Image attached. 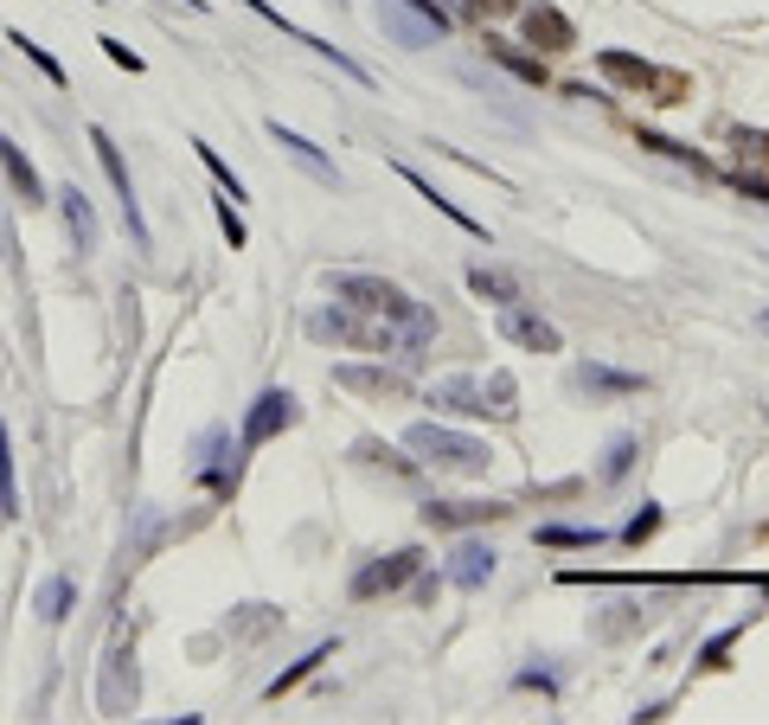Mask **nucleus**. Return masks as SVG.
I'll list each match as a JSON object with an SVG mask.
<instances>
[{
    "instance_id": "nucleus-1",
    "label": "nucleus",
    "mask_w": 769,
    "mask_h": 725,
    "mask_svg": "<svg viewBox=\"0 0 769 725\" xmlns=\"http://www.w3.org/2000/svg\"><path fill=\"white\" fill-rule=\"evenodd\" d=\"M308 334L315 341H333V347H366V353H398V360H417L437 334L410 328V321H385V315H360V308L333 303V308H315L308 315Z\"/></svg>"
},
{
    "instance_id": "nucleus-2",
    "label": "nucleus",
    "mask_w": 769,
    "mask_h": 725,
    "mask_svg": "<svg viewBox=\"0 0 769 725\" xmlns=\"http://www.w3.org/2000/svg\"><path fill=\"white\" fill-rule=\"evenodd\" d=\"M328 296L347 303V308H360V315H385V321H410V328L437 334V315L417 303L404 283H392V276H372V270H328Z\"/></svg>"
},
{
    "instance_id": "nucleus-3",
    "label": "nucleus",
    "mask_w": 769,
    "mask_h": 725,
    "mask_svg": "<svg viewBox=\"0 0 769 725\" xmlns=\"http://www.w3.org/2000/svg\"><path fill=\"white\" fill-rule=\"evenodd\" d=\"M437 411H449V418H494L507 424L513 411H519V385H513V373H455V380H437L430 392H424Z\"/></svg>"
},
{
    "instance_id": "nucleus-4",
    "label": "nucleus",
    "mask_w": 769,
    "mask_h": 725,
    "mask_svg": "<svg viewBox=\"0 0 769 725\" xmlns=\"http://www.w3.org/2000/svg\"><path fill=\"white\" fill-rule=\"evenodd\" d=\"M404 450L417 457V469H437V475H487L494 469V450L469 437V430H449V424H410L404 430Z\"/></svg>"
},
{
    "instance_id": "nucleus-5",
    "label": "nucleus",
    "mask_w": 769,
    "mask_h": 725,
    "mask_svg": "<svg viewBox=\"0 0 769 725\" xmlns=\"http://www.w3.org/2000/svg\"><path fill=\"white\" fill-rule=\"evenodd\" d=\"M372 20H378V33L392 39V45H404V52H430L437 39H449V7H437V0H378L372 7Z\"/></svg>"
},
{
    "instance_id": "nucleus-6",
    "label": "nucleus",
    "mask_w": 769,
    "mask_h": 725,
    "mask_svg": "<svg viewBox=\"0 0 769 725\" xmlns=\"http://www.w3.org/2000/svg\"><path fill=\"white\" fill-rule=\"evenodd\" d=\"M596 72L609 77V84H623V90H648L655 103H686V77H673V72H655L648 58H635V52H616V45H603L596 52Z\"/></svg>"
},
{
    "instance_id": "nucleus-7",
    "label": "nucleus",
    "mask_w": 769,
    "mask_h": 725,
    "mask_svg": "<svg viewBox=\"0 0 769 725\" xmlns=\"http://www.w3.org/2000/svg\"><path fill=\"white\" fill-rule=\"evenodd\" d=\"M295 418H301V405H295L289 385H263L251 398V411H244V430H238V437H244V450H263V443L283 437Z\"/></svg>"
},
{
    "instance_id": "nucleus-8",
    "label": "nucleus",
    "mask_w": 769,
    "mask_h": 725,
    "mask_svg": "<svg viewBox=\"0 0 769 725\" xmlns=\"http://www.w3.org/2000/svg\"><path fill=\"white\" fill-rule=\"evenodd\" d=\"M90 149H97V161H103V174H110L116 187V206H122V226H129V238L147 251V219H142V199H135V180H129V161H122V149H116L110 129H90Z\"/></svg>"
},
{
    "instance_id": "nucleus-9",
    "label": "nucleus",
    "mask_w": 769,
    "mask_h": 725,
    "mask_svg": "<svg viewBox=\"0 0 769 725\" xmlns=\"http://www.w3.org/2000/svg\"><path fill=\"white\" fill-rule=\"evenodd\" d=\"M417 572H424V552H417V546H398V552H385V559L360 565L347 591H353V604H372V597H385V591H404Z\"/></svg>"
},
{
    "instance_id": "nucleus-10",
    "label": "nucleus",
    "mask_w": 769,
    "mask_h": 725,
    "mask_svg": "<svg viewBox=\"0 0 769 725\" xmlns=\"http://www.w3.org/2000/svg\"><path fill=\"white\" fill-rule=\"evenodd\" d=\"M501 341L507 347H526V353H564V334L551 328L539 308H526V303H513V308H501Z\"/></svg>"
},
{
    "instance_id": "nucleus-11",
    "label": "nucleus",
    "mask_w": 769,
    "mask_h": 725,
    "mask_svg": "<svg viewBox=\"0 0 769 725\" xmlns=\"http://www.w3.org/2000/svg\"><path fill=\"white\" fill-rule=\"evenodd\" d=\"M193 475H199L212 495H231L238 475H244V437L224 450V430H206V437H199V469H193Z\"/></svg>"
},
{
    "instance_id": "nucleus-12",
    "label": "nucleus",
    "mask_w": 769,
    "mask_h": 725,
    "mask_svg": "<svg viewBox=\"0 0 769 725\" xmlns=\"http://www.w3.org/2000/svg\"><path fill=\"white\" fill-rule=\"evenodd\" d=\"M519 33H526V45H539V52H578V26L551 0H526L519 7Z\"/></svg>"
},
{
    "instance_id": "nucleus-13",
    "label": "nucleus",
    "mask_w": 769,
    "mask_h": 725,
    "mask_svg": "<svg viewBox=\"0 0 769 725\" xmlns=\"http://www.w3.org/2000/svg\"><path fill=\"white\" fill-rule=\"evenodd\" d=\"M507 501H424V527L430 534H462V527H481V520H507Z\"/></svg>"
},
{
    "instance_id": "nucleus-14",
    "label": "nucleus",
    "mask_w": 769,
    "mask_h": 725,
    "mask_svg": "<svg viewBox=\"0 0 769 725\" xmlns=\"http://www.w3.org/2000/svg\"><path fill=\"white\" fill-rule=\"evenodd\" d=\"M52 199H58V219H65V238H72V251L77 257H90V251H97V238H103V226H97V206H90V193L77 187H58L52 193Z\"/></svg>"
},
{
    "instance_id": "nucleus-15",
    "label": "nucleus",
    "mask_w": 769,
    "mask_h": 725,
    "mask_svg": "<svg viewBox=\"0 0 769 725\" xmlns=\"http://www.w3.org/2000/svg\"><path fill=\"white\" fill-rule=\"evenodd\" d=\"M449 584H462V591H481L487 578L501 572V552L487 546V539H455V552H449Z\"/></svg>"
},
{
    "instance_id": "nucleus-16",
    "label": "nucleus",
    "mask_w": 769,
    "mask_h": 725,
    "mask_svg": "<svg viewBox=\"0 0 769 725\" xmlns=\"http://www.w3.org/2000/svg\"><path fill=\"white\" fill-rule=\"evenodd\" d=\"M571 385L590 392V405H596V398H635V392H648L641 373H616V366H603V360H584V366L571 373Z\"/></svg>"
},
{
    "instance_id": "nucleus-17",
    "label": "nucleus",
    "mask_w": 769,
    "mask_h": 725,
    "mask_svg": "<svg viewBox=\"0 0 769 725\" xmlns=\"http://www.w3.org/2000/svg\"><path fill=\"white\" fill-rule=\"evenodd\" d=\"M270 142H276L283 154H289V161L301 167V174H315L321 187H340V167H333V161H328L321 149H315L308 135H295V129H283V122H270Z\"/></svg>"
},
{
    "instance_id": "nucleus-18",
    "label": "nucleus",
    "mask_w": 769,
    "mask_h": 725,
    "mask_svg": "<svg viewBox=\"0 0 769 725\" xmlns=\"http://www.w3.org/2000/svg\"><path fill=\"white\" fill-rule=\"evenodd\" d=\"M0 174H7V187L20 193L26 206H52V199H45V180H39V167L26 161V149H20L7 129H0Z\"/></svg>"
},
{
    "instance_id": "nucleus-19",
    "label": "nucleus",
    "mask_w": 769,
    "mask_h": 725,
    "mask_svg": "<svg viewBox=\"0 0 769 725\" xmlns=\"http://www.w3.org/2000/svg\"><path fill=\"white\" fill-rule=\"evenodd\" d=\"M333 385L366 392V398H404L410 392V380L404 373H385V366H333Z\"/></svg>"
},
{
    "instance_id": "nucleus-20",
    "label": "nucleus",
    "mask_w": 769,
    "mask_h": 725,
    "mask_svg": "<svg viewBox=\"0 0 769 725\" xmlns=\"http://www.w3.org/2000/svg\"><path fill=\"white\" fill-rule=\"evenodd\" d=\"M97 700H103L110 719L135 713V655H122V649L110 655V674H103V693H97Z\"/></svg>"
},
{
    "instance_id": "nucleus-21",
    "label": "nucleus",
    "mask_w": 769,
    "mask_h": 725,
    "mask_svg": "<svg viewBox=\"0 0 769 725\" xmlns=\"http://www.w3.org/2000/svg\"><path fill=\"white\" fill-rule=\"evenodd\" d=\"M469 289H475L481 303H494V308H513V303H526V289H519V276L501 264H469Z\"/></svg>"
},
{
    "instance_id": "nucleus-22",
    "label": "nucleus",
    "mask_w": 769,
    "mask_h": 725,
    "mask_svg": "<svg viewBox=\"0 0 769 725\" xmlns=\"http://www.w3.org/2000/svg\"><path fill=\"white\" fill-rule=\"evenodd\" d=\"M481 52H487L494 65H507L519 84H532V90H546V84H551V72H546V58H539V52H519V45H507V39H494V33H487Z\"/></svg>"
},
{
    "instance_id": "nucleus-23",
    "label": "nucleus",
    "mask_w": 769,
    "mask_h": 725,
    "mask_svg": "<svg viewBox=\"0 0 769 725\" xmlns=\"http://www.w3.org/2000/svg\"><path fill=\"white\" fill-rule=\"evenodd\" d=\"M398 180L410 193H417V199H430V206H437L442 219H449V226H462L469 231V238H487V226H481V219H469V212H462V206H455V199H442L437 187H430V180H424V174H417V167H410V161H398Z\"/></svg>"
},
{
    "instance_id": "nucleus-24",
    "label": "nucleus",
    "mask_w": 769,
    "mask_h": 725,
    "mask_svg": "<svg viewBox=\"0 0 769 725\" xmlns=\"http://www.w3.org/2000/svg\"><path fill=\"white\" fill-rule=\"evenodd\" d=\"M72 604H77V584H72V578H45V584H39V597H33L39 623H65V616H72Z\"/></svg>"
},
{
    "instance_id": "nucleus-25",
    "label": "nucleus",
    "mask_w": 769,
    "mask_h": 725,
    "mask_svg": "<svg viewBox=\"0 0 769 725\" xmlns=\"http://www.w3.org/2000/svg\"><path fill=\"white\" fill-rule=\"evenodd\" d=\"M603 527H539V546H551V552H596L603 546Z\"/></svg>"
},
{
    "instance_id": "nucleus-26",
    "label": "nucleus",
    "mask_w": 769,
    "mask_h": 725,
    "mask_svg": "<svg viewBox=\"0 0 769 725\" xmlns=\"http://www.w3.org/2000/svg\"><path fill=\"white\" fill-rule=\"evenodd\" d=\"M321 661H333V642H321V649H308V655H301L295 668H283V674H276V681L263 688V700H283V693H289V688H301V681H308V674H315Z\"/></svg>"
},
{
    "instance_id": "nucleus-27",
    "label": "nucleus",
    "mask_w": 769,
    "mask_h": 725,
    "mask_svg": "<svg viewBox=\"0 0 769 725\" xmlns=\"http://www.w3.org/2000/svg\"><path fill=\"white\" fill-rule=\"evenodd\" d=\"M7 45H13V52H26V58H33L39 72H45V84H58V90H65V65H58V58H52V52H45L39 39H26L20 26H13V33H7Z\"/></svg>"
},
{
    "instance_id": "nucleus-28",
    "label": "nucleus",
    "mask_w": 769,
    "mask_h": 725,
    "mask_svg": "<svg viewBox=\"0 0 769 725\" xmlns=\"http://www.w3.org/2000/svg\"><path fill=\"white\" fill-rule=\"evenodd\" d=\"M0 514H20V488H13V430L0 424Z\"/></svg>"
},
{
    "instance_id": "nucleus-29",
    "label": "nucleus",
    "mask_w": 769,
    "mask_h": 725,
    "mask_svg": "<svg viewBox=\"0 0 769 725\" xmlns=\"http://www.w3.org/2000/svg\"><path fill=\"white\" fill-rule=\"evenodd\" d=\"M635 450H641V443H635V437H609V450H603V469H596V475H603V482H623L628 469H635Z\"/></svg>"
},
{
    "instance_id": "nucleus-30",
    "label": "nucleus",
    "mask_w": 769,
    "mask_h": 725,
    "mask_svg": "<svg viewBox=\"0 0 769 725\" xmlns=\"http://www.w3.org/2000/svg\"><path fill=\"white\" fill-rule=\"evenodd\" d=\"M193 154L206 161V174H212V187H219V193H231V199H244V180H238V174H231V167L219 161V149H212V142H199V135H193Z\"/></svg>"
},
{
    "instance_id": "nucleus-31",
    "label": "nucleus",
    "mask_w": 769,
    "mask_h": 725,
    "mask_svg": "<svg viewBox=\"0 0 769 725\" xmlns=\"http://www.w3.org/2000/svg\"><path fill=\"white\" fill-rule=\"evenodd\" d=\"M353 457H360V462H385L392 475H417V457L404 462L398 450H392V443H378V437H360V443H353Z\"/></svg>"
},
{
    "instance_id": "nucleus-32",
    "label": "nucleus",
    "mask_w": 769,
    "mask_h": 725,
    "mask_svg": "<svg viewBox=\"0 0 769 725\" xmlns=\"http://www.w3.org/2000/svg\"><path fill=\"white\" fill-rule=\"evenodd\" d=\"M641 149L667 154V161H686L693 174H712V161H705V154H693V149H686V142H667V135H655V129H641Z\"/></svg>"
},
{
    "instance_id": "nucleus-33",
    "label": "nucleus",
    "mask_w": 769,
    "mask_h": 725,
    "mask_svg": "<svg viewBox=\"0 0 769 725\" xmlns=\"http://www.w3.org/2000/svg\"><path fill=\"white\" fill-rule=\"evenodd\" d=\"M212 212H219V231L231 238V251H244V244H251V231H244V219H238V199L219 193V199H212Z\"/></svg>"
},
{
    "instance_id": "nucleus-34",
    "label": "nucleus",
    "mask_w": 769,
    "mask_h": 725,
    "mask_svg": "<svg viewBox=\"0 0 769 725\" xmlns=\"http://www.w3.org/2000/svg\"><path fill=\"white\" fill-rule=\"evenodd\" d=\"M655 534H660V507L648 501V507H641V514H635V520L623 527V546H648Z\"/></svg>"
},
{
    "instance_id": "nucleus-35",
    "label": "nucleus",
    "mask_w": 769,
    "mask_h": 725,
    "mask_svg": "<svg viewBox=\"0 0 769 725\" xmlns=\"http://www.w3.org/2000/svg\"><path fill=\"white\" fill-rule=\"evenodd\" d=\"M737 636H744V623H737V629H725V636H712V642L699 649V668H725V655H732Z\"/></svg>"
},
{
    "instance_id": "nucleus-36",
    "label": "nucleus",
    "mask_w": 769,
    "mask_h": 725,
    "mask_svg": "<svg viewBox=\"0 0 769 725\" xmlns=\"http://www.w3.org/2000/svg\"><path fill=\"white\" fill-rule=\"evenodd\" d=\"M732 149L750 154V161H769V135L763 129H732Z\"/></svg>"
},
{
    "instance_id": "nucleus-37",
    "label": "nucleus",
    "mask_w": 769,
    "mask_h": 725,
    "mask_svg": "<svg viewBox=\"0 0 769 725\" xmlns=\"http://www.w3.org/2000/svg\"><path fill=\"white\" fill-rule=\"evenodd\" d=\"M97 45H103V58H110V65H122V72H129V77L142 72V52H129L122 39H110V33H103V39H97Z\"/></svg>"
},
{
    "instance_id": "nucleus-38",
    "label": "nucleus",
    "mask_w": 769,
    "mask_h": 725,
    "mask_svg": "<svg viewBox=\"0 0 769 725\" xmlns=\"http://www.w3.org/2000/svg\"><path fill=\"white\" fill-rule=\"evenodd\" d=\"M469 13H481V20H501V13H519L526 0H462Z\"/></svg>"
},
{
    "instance_id": "nucleus-39",
    "label": "nucleus",
    "mask_w": 769,
    "mask_h": 725,
    "mask_svg": "<svg viewBox=\"0 0 769 725\" xmlns=\"http://www.w3.org/2000/svg\"><path fill=\"white\" fill-rule=\"evenodd\" d=\"M757 328H763V334H769V308H763V315H757Z\"/></svg>"
},
{
    "instance_id": "nucleus-40",
    "label": "nucleus",
    "mask_w": 769,
    "mask_h": 725,
    "mask_svg": "<svg viewBox=\"0 0 769 725\" xmlns=\"http://www.w3.org/2000/svg\"><path fill=\"white\" fill-rule=\"evenodd\" d=\"M180 7H199V0H180Z\"/></svg>"
}]
</instances>
